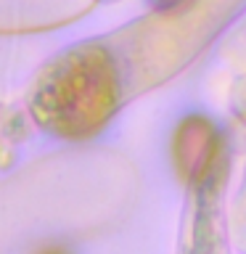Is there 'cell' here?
Segmentation results:
<instances>
[{
  "label": "cell",
  "mask_w": 246,
  "mask_h": 254,
  "mask_svg": "<svg viewBox=\"0 0 246 254\" xmlns=\"http://www.w3.org/2000/svg\"><path fill=\"white\" fill-rule=\"evenodd\" d=\"M180 3H185V0H151V5H154V8H175Z\"/></svg>",
  "instance_id": "cell-2"
},
{
  "label": "cell",
  "mask_w": 246,
  "mask_h": 254,
  "mask_svg": "<svg viewBox=\"0 0 246 254\" xmlns=\"http://www.w3.org/2000/svg\"><path fill=\"white\" fill-rule=\"evenodd\" d=\"M119 101V71L109 48L85 43L63 51L40 74L29 111L63 138L87 135L109 119Z\"/></svg>",
  "instance_id": "cell-1"
},
{
  "label": "cell",
  "mask_w": 246,
  "mask_h": 254,
  "mask_svg": "<svg viewBox=\"0 0 246 254\" xmlns=\"http://www.w3.org/2000/svg\"><path fill=\"white\" fill-rule=\"evenodd\" d=\"M40 254H66V252H63L61 246H51V249H43Z\"/></svg>",
  "instance_id": "cell-3"
}]
</instances>
